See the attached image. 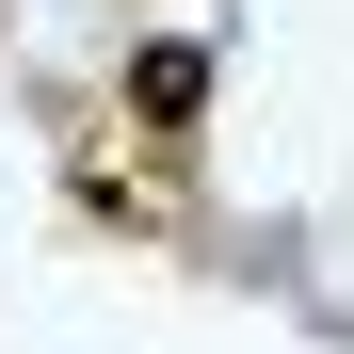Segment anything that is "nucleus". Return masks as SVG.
I'll use <instances>...</instances> for the list:
<instances>
[{
	"label": "nucleus",
	"mask_w": 354,
	"mask_h": 354,
	"mask_svg": "<svg viewBox=\"0 0 354 354\" xmlns=\"http://www.w3.org/2000/svg\"><path fill=\"white\" fill-rule=\"evenodd\" d=\"M129 113H145L161 145H194V129H209V48H194V32H145V48H129Z\"/></svg>",
	"instance_id": "nucleus-1"
}]
</instances>
